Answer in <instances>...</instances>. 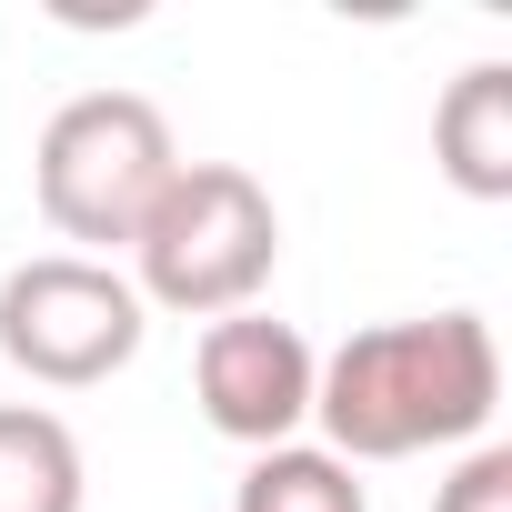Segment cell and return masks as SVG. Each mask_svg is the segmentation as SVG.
Listing matches in <instances>:
<instances>
[{
  "label": "cell",
  "instance_id": "6da1fadb",
  "mask_svg": "<svg viewBox=\"0 0 512 512\" xmlns=\"http://www.w3.org/2000/svg\"><path fill=\"white\" fill-rule=\"evenodd\" d=\"M502 412V342L482 312H422V322H372L312 372V422L332 462H412L482 442Z\"/></svg>",
  "mask_w": 512,
  "mask_h": 512
},
{
  "label": "cell",
  "instance_id": "7a4b0ae2",
  "mask_svg": "<svg viewBox=\"0 0 512 512\" xmlns=\"http://www.w3.org/2000/svg\"><path fill=\"white\" fill-rule=\"evenodd\" d=\"M272 262H282V211L241 161H181L171 191L151 201V221L131 231L141 312H181V322L251 312Z\"/></svg>",
  "mask_w": 512,
  "mask_h": 512
},
{
  "label": "cell",
  "instance_id": "3957f363",
  "mask_svg": "<svg viewBox=\"0 0 512 512\" xmlns=\"http://www.w3.org/2000/svg\"><path fill=\"white\" fill-rule=\"evenodd\" d=\"M181 171V141L161 121V101L141 91H81L51 111L41 151H31V191H41V221L61 241H81V262L101 251H131V231L151 221V201L171 191Z\"/></svg>",
  "mask_w": 512,
  "mask_h": 512
},
{
  "label": "cell",
  "instance_id": "277c9868",
  "mask_svg": "<svg viewBox=\"0 0 512 512\" xmlns=\"http://www.w3.org/2000/svg\"><path fill=\"white\" fill-rule=\"evenodd\" d=\"M141 332H151V312H141L131 272L81 262V251H41V262H21L0 282V362L21 382L91 392L141 352Z\"/></svg>",
  "mask_w": 512,
  "mask_h": 512
},
{
  "label": "cell",
  "instance_id": "5b68a950",
  "mask_svg": "<svg viewBox=\"0 0 512 512\" xmlns=\"http://www.w3.org/2000/svg\"><path fill=\"white\" fill-rule=\"evenodd\" d=\"M312 372H322V352H312L292 322H272V312H221V322H201V352H191L201 422H211L221 442H241V452L302 442V422H312Z\"/></svg>",
  "mask_w": 512,
  "mask_h": 512
},
{
  "label": "cell",
  "instance_id": "8992f818",
  "mask_svg": "<svg viewBox=\"0 0 512 512\" xmlns=\"http://www.w3.org/2000/svg\"><path fill=\"white\" fill-rule=\"evenodd\" d=\"M432 161L462 201H512V61H472L432 111Z\"/></svg>",
  "mask_w": 512,
  "mask_h": 512
},
{
  "label": "cell",
  "instance_id": "52a82bcc",
  "mask_svg": "<svg viewBox=\"0 0 512 512\" xmlns=\"http://www.w3.org/2000/svg\"><path fill=\"white\" fill-rule=\"evenodd\" d=\"M81 442L41 402H0V512H81Z\"/></svg>",
  "mask_w": 512,
  "mask_h": 512
},
{
  "label": "cell",
  "instance_id": "ba28073f",
  "mask_svg": "<svg viewBox=\"0 0 512 512\" xmlns=\"http://www.w3.org/2000/svg\"><path fill=\"white\" fill-rule=\"evenodd\" d=\"M231 512H372V492H362V472L332 462L322 442H282V452H251Z\"/></svg>",
  "mask_w": 512,
  "mask_h": 512
},
{
  "label": "cell",
  "instance_id": "9c48e42d",
  "mask_svg": "<svg viewBox=\"0 0 512 512\" xmlns=\"http://www.w3.org/2000/svg\"><path fill=\"white\" fill-rule=\"evenodd\" d=\"M432 512H512V442H472L432 492Z\"/></svg>",
  "mask_w": 512,
  "mask_h": 512
}]
</instances>
